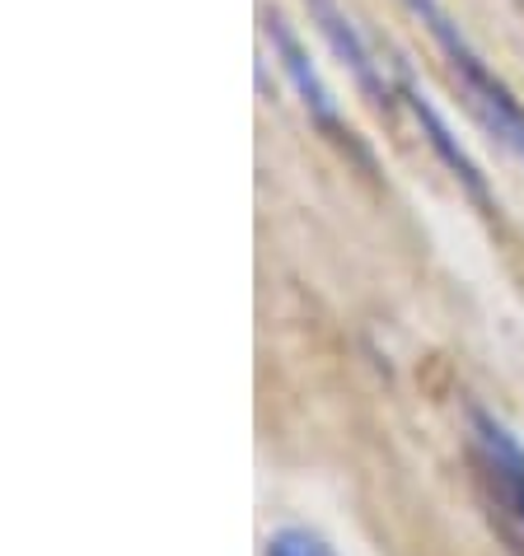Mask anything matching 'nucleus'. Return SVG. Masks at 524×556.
Masks as SVG:
<instances>
[{
    "label": "nucleus",
    "instance_id": "nucleus-5",
    "mask_svg": "<svg viewBox=\"0 0 524 556\" xmlns=\"http://www.w3.org/2000/svg\"><path fill=\"white\" fill-rule=\"evenodd\" d=\"M398 94H403V103H408V113L412 117H417V127H422V136H426V146L431 150H436L440 154V164L445 168H450V174H454V182H459V188H464L469 197H473V202L477 206H483L487 215L491 211H497V197H491V188H487V178H483V168H477L473 160H469V150L464 146H459L454 141V131L450 127H445V117L436 113V103H431L426 94H422V89L417 85H412V75L403 71V66H398Z\"/></svg>",
    "mask_w": 524,
    "mask_h": 556
},
{
    "label": "nucleus",
    "instance_id": "nucleus-6",
    "mask_svg": "<svg viewBox=\"0 0 524 556\" xmlns=\"http://www.w3.org/2000/svg\"><path fill=\"white\" fill-rule=\"evenodd\" d=\"M262 556H337V547L310 523H282V529L267 533V547Z\"/></svg>",
    "mask_w": 524,
    "mask_h": 556
},
{
    "label": "nucleus",
    "instance_id": "nucleus-3",
    "mask_svg": "<svg viewBox=\"0 0 524 556\" xmlns=\"http://www.w3.org/2000/svg\"><path fill=\"white\" fill-rule=\"evenodd\" d=\"M469 430H473V444H477L483 477L491 482V491H497V505L524 533V444L515 440V430L506 421H497L487 407L469 412Z\"/></svg>",
    "mask_w": 524,
    "mask_h": 556
},
{
    "label": "nucleus",
    "instance_id": "nucleus-1",
    "mask_svg": "<svg viewBox=\"0 0 524 556\" xmlns=\"http://www.w3.org/2000/svg\"><path fill=\"white\" fill-rule=\"evenodd\" d=\"M408 10L417 14L426 24V34L436 38V48L445 52V61H450V75L459 80V89H464L477 122H483L506 150H515L524 160V103L511 94V85L487 71V61L469 48V38L459 34V24L436 5V0H408Z\"/></svg>",
    "mask_w": 524,
    "mask_h": 556
},
{
    "label": "nucleus",
    "instance_id": "nucleus-4",
    "mask_svg": "<svg viewBox=\"0 0 524 556\" xmlns=\"http://www.w3.org/2000/svg\"><path fill=\"white\" fill-rule=\"evenodd\" d=\"M304 5H310L319 34L328 38V48L342 56V66L351 71V80L361 85V94L370 99V108L384 113V117H394V108H398V99H403V94H394V89H389V80H384V71H379V61L370 56V48L361 42L357 28H351L347 14L337 10V0H304Z\"/></svg>",
    "mask_w": 524,
    "mask_h": 556
},
{
    "label": "nucleus",
    "instance_id": "nucleus-2",
    "mask_svg": "<svg viewBox=\"0 0 524 556\" xmlns=\"http://www.w3.org/2000/svg\"><path fill=\"white\" fill-rule=\"evenodd\" d=\"M262 28H267V38H272V48L276 56H282V71L290 75V85H296V94L304 103V113H310L314 127L328 136V141L337 150H347L351 160H357L361 168H375V160H370V150L357 141V131L342 122V113H337V103H333V89L319 80V71L310 66V52H304V42L296 38V28H290L282 20V10H262Z\"/></svg>",
    "mask_w": 524,
    "mask_h": 556
}]
</instances>
